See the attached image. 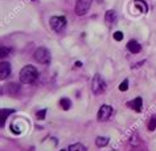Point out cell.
Masks as SVG:
<instances>
[{
    "instance_id": "13",
    "label": "cell",
    "mask_w": 156,
    "mask_h": 151,
    "mask_svg": "<svg viewBox=\"0 0 156 151\" xmlns=\"http://www.w3.org/2000/svg\"><path fill=\"white\" fill-rule=\"evenodd\" d=\"M68 151H86V147L81 143H74V145H70Z\"/></svg>"
},
{
    "instance_id": "15",
    "label": "cell",
    "mask_w": 156,
    "mask_h": 151,
    "mask_svg": "<svg viewBox=\"0 0 156 151\" xmlns=\"http://www.w3.org/2000/svg\"><path fill=\"white\" fill-rule=\"evenodd\" d=\"M17 92H19V88H17L16 84H9L8 85V89H7V93H8V94L15 95Z\"/></svg>"
},
{
    "instance_id": "7",
    "label": "cell",
    "mask_w": 156,
    "mask_h": 151,
    "mask_svg": "<svg viewBox=\"0 0 156 151\" xmlns=\"http://www.w3.org/2000/svg\"><path fill=\"white\" fill-rule=\"evenodd\" d=\"M11 70H12V69H11V64L3 61V63L0 64V78L5 80L7 77L11 74Z\"/></svg>"
},
{
    "instance_id": "4",
    "label": "cell",
    "mask_w": 156,
    "mask_h": 151,
    "mask_svg": "<svg viewBox=\"0 0 156 151\" xmlns=\"http://www.w3.org/2000/svg\"><path fill=\"white\" fill-rule=\"evenodd\" d=\"M50 27L56 32H61L66 27V19L64 16H53L50 19Z\"/></svg>"
},
{
    "instance_id": "5",
    "label": "cell",
    "mask_w": 156,
    "mask_h": 151,
    "mask_svg": "<svg viewBox=\"0 0 156 151\" xmlns=\"http://www.w3.org/2000/svg\"><path fill=\"white\" fill-rule=\"evenodd\" d=\"M91 2L93 0H77V4H76V13L78 16H82L90 9L91 7Z\"/></svg>"
},
{
    "instance_id": "8",
    "label": "cell",
    "mask_w": 156,
    "mask_h": 151,
    "mask_svg": "<svg viewBox=\"0 0 156 151\" xmlns=\"http://www.w3.org/2000/svg\"><path fill=\"white\" fill-rule=\"evenodd\" d=\"M142 105H143V99L140 98V97H138V98H135L134 101L127 103V106H130L131 109H134L135 111H142Z\"/></svg>"
},
{
    "instance_id": "20",
    "label": "cell",
    "mask_w": 156,
    "mask_h": 151,
    "mask_svg": "<svg viewBox=\"0 0 156 151\" xmlns=\"http://www.w3.org/2000/svg\"><path fill=\"white\" fill-rule=\"evenodd\" d=\"M114 38L116 41H120V40H123V33L120 32V31H116V32L114 33Z\"/></svg>"
},
{
    "instance_id": "22",
    "label": "cell",
    "mask_w": 156,
    "mask_h": 151,
    "mask_svg": "<svg viewBox=\"0 0 156 151\" xmlns=\"http://www.w3.org/2000/svg\"><path fill=\"white\" fill-rule=\"evenodd\" d=\"M76 67H78V68L82 67V63H77V64H76Z\"/></svg>"
},
{
    "instance_id": "9",
    "label": "cell",
    "mask_w": 156,
    "mask_h": 151,
    "mask_svg": "<svg viewBox=\"0 0 156 151\" xmlns=\"http://www.w3.org/2000/svg\"><path fill=\"white\" fill-rule=\"evenodd\" d=\"M127 49L130 50L131 53H139L140 50H142V46H140V44L138 41L130 40V41H128V44H127Z\"/></svg>"
},
{
    "instance_id": "21",
    "label": "cell",
    "mask_w": 156,
    "mask_h": 151,
    "mask_svg": "<svg viewBox=\"0 0 156 151\" xmlns=\"http://www.w3.org/2000/svg\"><path fill=\"white\" fill-rule=\"evenodd\" d=\"M8 53H9V49L8 48H4V46H3V48H2V55H0V56H2V57H5V56H8Z\"/></svg>"
},
{
    "instance_id": "19",
    "label": "cell",
    "mask_w": 156,
    "mask_h": 151,
    "mask_svg": "<svg viewBox=\"0 0 156 151\" xmlns=\"http://www.w3.org/2000/svg\"><path fill=\"white\" fill-rule=\"evenodd\" d=\"M45 114H46V109H42L40 111H37L36 117H37V119H45Z\"/></svg>"
},
{
    "instance_id": "18",
    "label": "cell",
    "mask_w": 156,
    "mask_h": 151,
    "mask_svg": "<svg viewBox=\"0 0 156 151\" xmlns=\"http://www.w3.org/2000/svg\"><path fill=\"white\" fill-rule=\"evenodd\" d=\"M127 89H128V80H124L123 82L119 85V90L120 92H126Z\"/></svg>"
},
{
    "instance_id": "6",
    "label": "cell",
    "mask_w": 156,
    "mask_h": 151,
    "mask_svg": "<svg viewBox=\"0 0 156 151\" xmlns=\"http://www.w3.org/2000/svg\"><path fill=\"white\" fill-rule=\"evenodd\" d=\"M111 114H112V107L110 105H102L101 106V109H99V111H98L97 118H98L99 122H105V121H107V119L111 117Z\"/></svg>"
},
{
    "instance_id": "17",
    "label": "cell",
    "mask_w": 156,
    "mask_h": 151,
    "mask_svg": "<svg viewBox=\"0 0 156 151\" xmlns=\"http://www.w3.org/2000/svg\"><path fill=\"white\" fill-rule=\"evenodd\" d=\"M12 113V110H5V109H3L2 110V126H4V121H5V117L8 114Z\"/></svg>"
},
{
    "instance_id": "1",
    "label": "cell",
    "mask_w": 156,
    "mask_h": 151,
    "mask_svg": "<svg viewBox=\"0 0 156 151\" xmlns=\"http://www.w3.org/2000/svg\"><path fill=\"white\" fill-rule=\"evenodd\" d=\"M37 69L32 67V65H27L20 70V74H19V78L23 84H33L34 81L37 80Z\"/></svg>"
},
{
    "instance_id": "14",
    "label": "cell",
    "mask_w": 156,
    "mask_h": 151,
    "mask_svg": "<svg viewBox=\"0 0 156 151\" xmlns=\"http://www.w3.org/2000/svg\"><path fill=\"white\" fill-rule=\"evenodd\" d=\"M95 145L98 146V147L107 146L108 145V138H106V137H98V138L95 139Z\"/></svg>"
},
{
    "instance_id": "3",
    "label": "cell",
    "mask_w": 156,
    "mask_h": 151,
    "mask_svg": "<svg viewBox=\"0 0 156 151\" xmlns=\"http://www.w3.org/2000/svg\"><path fill=\"white\" fill-rule=\"evenodd\" d=\"M91 89H93V92H94V94H97V95L102 94V93L106 90V82H105V80L99 74H95L94 78H93Z\"/></svg>"
},
{
    "instance_id": "16",
    "label": "cell",
    "mask_w": 156,
    "mask_h": 151,
    "mask_svg": "<svg viewBox=\"0 0 156 151\" xmlns=\"http://www.w3.org/2000/svg\"><path fill=\"white\" fill-rule=\"evenodd\" d=\"M155 129H156V115H154V117L150 119V123H148V130L154 131Z\"/></svg>"
},
{
    "instance_id": "12",
    "label": "cell",
    "mask_w": 156,
    "mask_h": 151,
    "mask_svg": "<svg viewBox=\"0 0 156 151\" xmlns=\"http://www.w3.org/2000/svg\"><path fill=\"white\" fill-rule=\"evenodd\" d=\"M60 106L62 107L64 110H69L70 107H72V102H70V99L69 98H61L60 99Z\"/></svg>"
},
{
    "instance_id": "11",
    "label": "cell",
    "mask_w": 156,
    "mask_h": 151,
    "mask_svg": "<svg viewBox=\"0 0 156 151\" xmlns=\"http://www.w3.org/2000/svg\"><path fill=\"white\" fill-rule=\"evenodd\" d=\"M134 5L136 7V8L139 9V12H143V13H146L148 8H147V4L144 2H142V0H135L134 2Z\"/></svg>"
},
{
    "instance_id": "23",
    "label": "cell",
    "mask_w": 156,
    "mask_h": 151,
    "mask_svg": "<svg viewBox=\"0 0 156 151\" xmlns=\"http://www.w3.org/2000/svg\"><path fill=\"white\" fill-rule=\"evenodd\" d=\"M61 151H65V150H61Z\"/></svg>"
},
{
    "instance_id": "2",
    "label": "cell",
    "mask_w": 156,
    "mask_h": 151,
    "mask_svg": "<svg viewBox=\"0 0 156 151\" xmlns=\"http://www.w3.org/2000/svg\"><path fill=\"white\" fill-rule=\"evenodd\" d=\"M33 57L37 63H40L42 65H46L50 63V52L46 48H44V46H40V48L34 50Z\"/></svg>"
},
{
    "instance_id": "10",
    "label": "cell",
    "mask_w": 156,
    "mask_h": 151,
    "mask_svg": "<svg viewBox=\"0 0 156 151\" xmlns=\"http://www.w3.org/2000/svg\"><path fill=\"white\" fill-rule=\"evenodd\" d=\"M115 20H116V12H115V11H112V9L107 11L106 15H105V21L107 23V25L114 24Z\"/></svg>"
}]
</instances>
